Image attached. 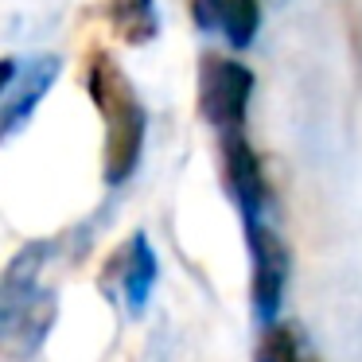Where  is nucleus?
Instances as JSON below:
<instances>
[{"label": "nucleus", "mask_w": 362, "mask_h": 362, "mask_svg": "<svg viewBox=\"0 0 362 362\" xmlns=\"http://www.w3.org/2000/svg\"><path fill=\"white\" fill-rule=\"evenodd\" d=\"M55 242H28L0 273V351L16 362H28L55 327L59 300L51 288H40Z\"/></svg>", "instance_id": "nucleus-1"}, {"label": "nucleus", "mask_w": 362, "mask_h": 362, "mask_svg": "<svg viewBox=\"0 0 362 362\" xmlns=\"http://www.w3.org/2000/svg\"><path fill=\"white\" fill-rule=\"evenodd\" d=\"M86 90L105 121V156H102L105 183L121 187L136 172L144 152V105L136 102L133 82H129V74L117 66L113 55H94L86 74Z\"/></svg>", "instance_id": "nucleus-2"}, {"label": "nucleus", "mask_w": 362, "mask_h": 362, "mask_svg": "<svg viewBox=\"0 0 362 362\" xmlns=\"http://www.w3.org/2000/svg\"><path fill=\"white\" fill-rule=\"evenodd\" d=\"M245 245H250V300H253V320L261 327L276 323V312L284 304L292 273V253L284 238L269 226L265 218H245Z\"/></svg>", "instance_id": "nucleus-3"}, {"label": "nucleus", "mask_w": 362, "mask_h": 362, "mask_svg": "<svg viewBox=\"0 0 362 362\" xmlns=\"http://www.w3.org/2000/svg\"><path fill=\"white\" fill-rule=\"evenodd\" d=\"M253 94V71L238 59L203 55L199 59V113L218 133H238L245 125Z\"/></svg>", "instance_id": "nucleus-4"}, {"label": "nucleus", "mask_w": 362, "mask_h": 362, "mask_svg": "<svg viewBox=\"0 0 362 362\" xmlns=\"http://www.w3.org/2000/svg\"><path fill=\"white\" fill-rule=\"evenodd\" d=\"M156 276H160V261H156V250L152 242L136 230L125 245L110 257V265L102 269V288L110 292L113 284L121 288V300H125V312L133 320H141L148 312V300H152V288H156Z\"/></svg>", "instance_id": "nucleus-5"}, {"label": "nucleus", "mask_w": 362, "mask_h": 362, "mask_svg": "<svg viewBox=\"0 0 362 362\" xmlns=\"http://www.w3.org/2000/svg\"><path fill=\"white\" fill-rule=\"evenodd\" d=\"M222 172H226V187L234 195L238 211L245 218H265V203H269V187H265V172L261 160L253 152V144L245 141V133H222Z\"/></svg>", "instance_id": "nucleus-6"}, {"label": "nucleus", "mask_w": 362, "mask_h": 362, "mask_svg": "<svg viewBox=\"0 0 362 362\" xmlns=\"http://www.w3.org/2000/svg\"><path fill=\"white\" fill-rule=\"evenodd\" d=\"M59 71H63V63H59L55 55H43L32 63V71L24 74V82H20V90L12 94V102L4 105V113H0V136L4 133H16L20 125H24L28 117L35 113V105L47 98V90L55 86Z\"/></svg>", "instance_id": "nucleus-7"}, {"label": "nucleus", "mask_w": 362, "mask_h": 362, "mask_svg": "<svg viewBox=\"0 0 362 362\" xmlns=\"http://www.w3.org/2000/svg\"><path fill=\"white\" fill-rule=\"evenodd\" d=\"M110 24L129 47H144L160 35V12L156 0H113L110 4Z\"/></svg>", "instance_id": "nucleus-8"}, {"label": "nucleus", "mask_w": 362, "mask_h": 362, "mask_svg": "<svg viewBox=\"0 0 362 362\" xmlns=\"http://www.w3.org/2000/svg\"><path fill=\"white\" fill-rule=\"evenodd\" d=\"M214 24L222 28V35L230 40L234 51H245L257 40V24H261V4L257 0H206Z\"/></svg>", "instance_id": "nucleus-9"}, {"label": "nucleus", "mask_w": 362, "mask_h": 362, "mask_svg": "<svg viewBox=\"0 0 362 362\" xmlns=\"http://www.w3.org/2000/svg\"><path fill=\"white\" fill-rule=\"evenodd\" d=\"M12 78H16V63L12 59H0V94L12 86Z\"/></svg>", "instance_id": "nucleus-10"}, {"label": "nucleus", "mask_w": 362, "mask_h": 362, "mask_svg": "<svg viewBox=\"0 0 362 362\" xmlns=\"http://www.w3.org/2000/svg\"><path fill=\"white\" fill-rule=\"evenodd\" d=\"M273 4H284V0H273Z\"/></svg>", "instance_id": "nucleus-11"}]
</instances>
